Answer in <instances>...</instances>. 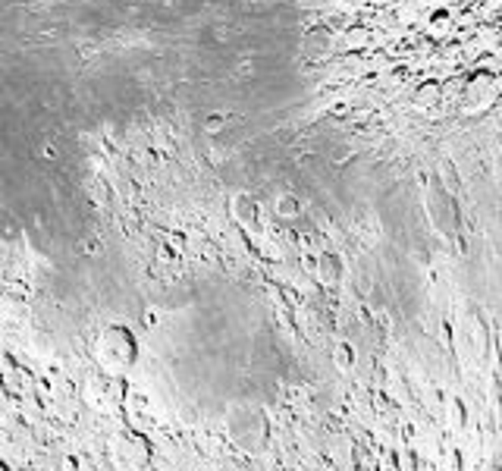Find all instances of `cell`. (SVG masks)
I'll return each instance as SVG.
<instances>
[{
    "label": "cell",
    "mask_w": 502,
    "mask_h": 471,
    "mask_svg": "<svg viewBox=\"0 0 502 471\" xmlns=\"http://www.w3.org/2000/svg\"><path fill=\"white\" fill-rule=\"evenodd\" d=\"M368 38H370V32L364 26L348 28V32H346V48H364V44H368Z\"/></svg>",
    "instance_id": "9c48e42d"
},
{
    "label": "cell",
    "mask_w": 502,
    "mask_h": 471,
    "mask_svg": "<svg viewBox=\"0 0 502 471\" xmlns=\"http://www.w3.org/2000/svg\"><path fill=\"white\" fill-rule=\"evenodd\" d=\"M0 471H6V465H0Z\"/></svg>",
    "instance_id": "5bb4252c"
},
{
    "label": "cell",
    "mask_w": 502,
    "mask_h": 471,
    "mask_svg": "<svg viewBox=\"0 0 502 471\" xmlns=\"http://www.w3.org/2000/svg\"><path fill=\"white\" fill-rule=\"evenodd\" d=\"M299 211H301V208H299V201H295L292 195H283V199L277 201V214H279V217H295Z\"/></svg>",
    "instance_id": "30bf717a"
},
{
    "label": "cell",
    "mask_w": 502,
    "mask_h": 471,
    "mask_svg": "<svg viewBox=\"0 0 502 471\" xmlns=\"http://www.w3.org/2000/svg\"><path fill=\"white\" fill-rule=\"evenodd\" d=\"M474 339H477V352H484L486 349V327L477 321V327H474Z\"/></svg>",
    "instance_id": "7c38bea8"
},
{
    "label": "cell",
    "mask_w": 502,
    "mask_h": 471,
    "mask_svg": "<svg viewBox=\"0 0 502 471\" xmlns=\"http://www.w3.org/2000/svg\"><path fill=\"white\" fill-rule=\"evenodd\" d=\"M305 41H308L311 51H324L326 44H330V32H326L324 26H317V28H311V32L305 35Z\"/></svg>",
    "instance_id": "ba28073f"
},
{
    "label": "cell",
    "mask_w": 502,
    "mask_h": 471,
    "mask_svg": "<svg viewBox=\"0 0 502 471\" xmlns=\"http://www.w3.org/2000/svg\"><path fill=\"white\" fill-rule=\"evenodd\" d=\"M226 434H230L233 443L245 453L264 450V446H267V437H270L264 408L248 399L230 402V408H226Z\"/></svg>",
    "instance_id": "6da1fadb"
},
{
    "label": "cell",
    "mask_w": 502,
    "mask_h": 471,
    "mask_svg": "<svg viewBox=\"0 0 502 471\" xmlns=\"http://www.w3.org/2000/svg\"><path fill=\"white\" fill-rule=\"evenodd\" d=\"M449 418H452L455 428H461V421H465V408H461V402H459V399L449 402Z\"/></svg>",
    "instance_id": "8fae6325"
},
{
    "label": "cell",
    "mask_w": 502,
    "mask_h": 471,
    "mask_svg": "<svg viewBox=\"0 0 502 471\" xmlns=\"http://www.w3.org/2000/svg\"><path fill=\"white\" fill-rule=\"evenodd\" d=\"M230 211L242 226H257V201L251 195H233Z\"/></svg>",
    "instance_id": "277c9868"
},
{
    "label": "cell",
    "mask_w": 502,
    "mask_h": 471,
    "mask_svg": "<svg viewBox=\"0 0 502 471\" xmlns=\"http://www.w3.org/2000/svg\"><path fill=\"white\" fill-rule=\"evenodd\" d=\"M223 123H226V120L220 117V113H214V117H208V123H204V129H208V132H220V129H223Z\"/></svg>",
    "instance_id": "4fadbf2b"
},
{
    "label": "cell",
    "mask_w": 502,
    "mask_h": 471,
    "mask_svg": "<svg viewBox=\"0 0 502 471\" xmlns=\"http://www.w3.org/2000/svg\"><path fill=\"white\" fill-rule=\"evenodd\" d=\"M496 95H499V79H496V73L477 70V73L465 82V88L459 91V97H461V113H465V117H474V113L490 110L493 104H496Z\"/></svg>",
    "instance_id": "3957f363"
},
{
    "label": "cell",
    "mask_w": 502,
    "mask_h": 471,
    "mask_svg": "<svg viewBox=\"0 0 502 471\" xmlns=\"http://www.w3.org/2000/svg\"><path fill=\"white\" fill-rule=\"evenodd\" d=\"M333 361H336V368H339V371H352V364H355L352 346H348V343H339V346H336V352H333Z\"/></svg>",
    "instance_id": "52a82bcc"
},
{
    "label": "cell",
    "mask_w": 502,
    "mask_h": 471,
    "mask_svg": "<svg viewBox=\"0 0 502 471\" xmlns=\"http://www.w3.org/2000/svg\"><path fill=\"white\" fill-rule=\"evenodd\" d=\"M95 359L101 361L104 371L110 374H123L139 359V339L135 333L123 324H110L101 330V337L95 339Z\"/></svg>",
    "instance_id": "7a4b0ae2"
},
{
    "label": "cell",
    "mask_w": 502,
    "mask_h": 471,
    "mask_svg": "<svg viewBox=\"0 0 502 471\" xmlns=\"http://www.w3.org/2000/svg\"><path fill=\"white\" fill-rule=\"evenodd\" d=\"M439 97H443V88H439L437 82H424V85L415 91V107H421V110L424 107H433Z\"/></svg>",
    "instance_id": "8992f818"
},
{
    "label": "cell",
    "mask_w": 502,
    "mask_h": 471,
    "mask_svg": "<svg viewBox=\"0 0 502 471\" xmlns=\"http://www.w3.org/2000/svg\"><path fill=\"white\" fill-rule=\"evenodd\" d=\"M317 277H321V283H326V286H336L339 283V261H336V255H321V261H317Z\"/></svg>",
    "instance_id": "5b68a950"
}]
</instances>
